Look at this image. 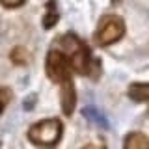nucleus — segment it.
Wrapping results in <instances>:
<instances>
[{
	"label": "nucleus",
	"instance_id": "obj_1",
	"mask_svg": "<svg viewBox=\"0 0 149 149\" xmlns=\"http://www.w3.org/2000/svg\"><path fill=\"white\" fill-rule=\"evenodd\" d=\"M60 43L65 49V54L69 58V65H71V71L78 73V74H88V77H93V78L97 77V71L101 69V63L91 56L86 43H82L73 34L63 36L60 39Z\"/></svg>",
	"mask_w": 149,
	"mask_h": 149
},
{
	"label": "nucleus",
	"instance_id": "obj_2",
	"mask_svg": "<svg viewBox=\"0 0 149 149\" xmlns=\"http://www.w3.org/2000/svg\"><path fill=\"white\" fill-rule=\"evenodd\" d=\"M63 134V123L56 118H47L28 129V140L37 147L50 149L60 142Z\"/></svg>",
	"mask_w": 149,
	"mask_h": 149
},
{
	"label": "nucleus",
	"instance_id": "obj_3",
	"mask_svg": "<svg viewBox=\"0 0 149 149\" xmlns=\"http://www.w3.org/2000/svg\"><path fill=\"white\" fill-rule=\"evenodd\" d=\"M125 36V22L118 15H104L101 19L97 32L93 36L95 43L99 47H108L116 41H119Z\"/></svg>",
	"mask_w": 149,
	"mask_h": 149
},
{
	"label": "nucleus",
	"instance_id": "obj_4",
	"mask_svg": "<svg viewBox=\"0 0 149 149\" xmlns=\"http://www.w3.org/2000/svg\"><path fill=\"white\" fill-rule=\"evenodd\" d=\"M45 71H47V77L54 84H62L63 80L71 78V65H69L67 54L56 49L49 50L47 62H45Z\"/></svg>",
	"mask_w": 149,
	"mask_h": 149
},
{
	"label": "nucleus",
	"instance_id": "obj_5",
	"mask_svg": "<svg viewBox=\"0 0 149 149\" xmlns=\"http://www.w3.org/2000/svg\"><path fill=\"white\" fill-rule=\"evenodd\" d=\"M62 91H60V102H62V112L65 116H71L74 112V104H77V91H74L73 78H67L62 84Z\"/></svg>",
	"mask_w": 149,
	"mask_h": 149
},
{
	"label": "nucleus",
	"instance_id": "obj_6",
	"mask_svg": "<svg viewBox=\"0 0 149 149\" xmlns=\"http://www.w3.org/2000/svg\"><path fill=\"white\" fill-rule=\"evenodd\" d=\"M127 95L136 102L149 101V82H134L129 86Z\"/></svg>",
	"mask_w": 149,
	"mask_h": 149
},
{
	"label": "nucleus",
	"instance_id": "obj_7",
	"mask_svg": "<svg viewBox=\"0 0 149 149\" xmlns=\"http://www.w3.org/2000/svg\"><path fill=\"white\" fill-rule=\"evenodd\" d=\"M123 149H149V138L142 132H130L123 142Z\"/></svg>",
	"mask_w": 149,
	"mask_h": 149
},
{
	"label": "nucleus",
	"instance_id": "obj_8",
	"mask_svg": "<svg viewBox=\"0 0 149 149\" xmlns=\"http://www.w3.org/2000/svg\"><path fill=\"white\" fill-rule=\"evenodd\" d=\"M58 9H56V2L54 0H49L47 2V11H45V17H43V26L49 30V28H52L56 22H58Z\"/></svg>",
	"mask_w": 149,
	"mask_h": 149
},
{
	"label": "nucleus",
	"instance_id": "obj_9",
	"mask_svg": "<svg viewBox=\"0 0 149 149\" xmlns=\"http://www.w3.org/2000/svg\"><path fill=\"white\" fill-rule=\"evenodd\" d=\"M11 60H13L15 63H26V60H28L26 50L21 49V47H19V49H15V50L11 52Z\"/></svg>",
	"mask_w": 149,
	"mask_h": 149
},
{
	"label": "nucleus",
	"instance_id": "obj_10",
	"mask_svg": "<svg viewBox=\"0 0 149 149\" xmlns=\"http://www.w3.org/2000/svg\"><path fill=\"white\" fill-rule=\"evenodd\" d=\"M9 99H11V91H9L8 88H2V90H0V116H2V112L6 108V104L9 102Z\"/></svg>",
	"mask_w": 149,
	"mask_h": 149
},
{
	"label": "nucleus",
	"instance_id": "obj_11",
	"mask_svg": "<svg viewBox=\"0 0 149 149\" xmlns=\"http://www.w3.org/2000/svg\"><path fill=\"white\" fill-rule=\"evenodd\" d=\"M26 0H0V4H2L4 8H9V9H13V8H19V6H22Z\"/></svg>",
	"mask_w": 149,
	"mask_h": 149
},
{
	"label": "nucleus",
	"instance_id": "obj_12",
	"mask_svg": "<svg viewBox=\"0 0 149 149\" xmlns=\"http://www.w3.org/2000/svg\"><path fill=\"white\" fill-rule=\"evenodd\" d=\"M80 149H106L104 146H97V143H88V146H84Z\"/></svg>",
	"mask_w": 149,
	"mask_h": 149
}]
</instances>
